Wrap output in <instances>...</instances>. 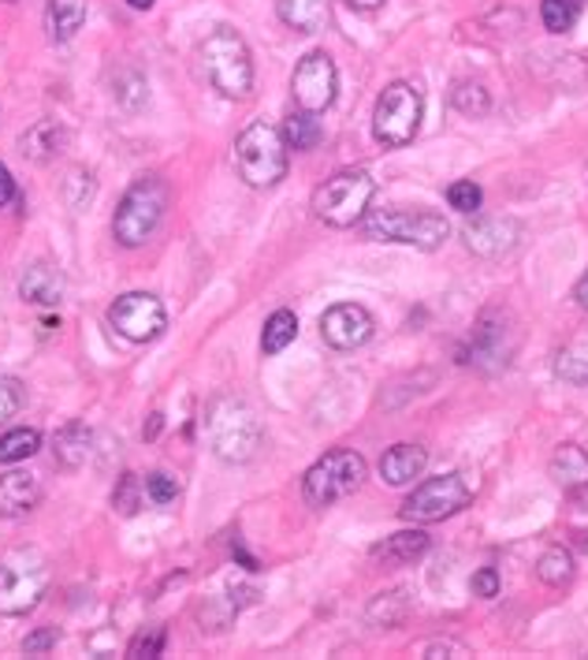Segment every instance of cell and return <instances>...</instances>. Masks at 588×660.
I'll list each match as a JSON object with an SVG mask.
<instances>
[{
    "label": "cell",
    "instance_id": "obj_15",
    "mask_svg": "<svg viewBox=\"0 0 588 660\" xmlns=\"http://www.w3.org/2000/svg\"><path fill=\"white\" fill-rule=\"evenodd\" d=\"M510 355H514V333H510V328H502V317L485 314L477 322V328H473V347H470L466 362L496 370V366L510 362Z\"/></svg>",
    "mask_w": 588,
    "mask_h": 660
},
{
    "label": "cell",
    "instance_id": "obj_37",
    "mask_svg": "<svg viewBox=\"0 0 588 660\" xmlns=\"http://www.w3.org/2000/svg\"><path fill=\"white\" fill-rule=\"evenodd\" d=\"M112 504H116L123 515H135L138 512V478L135 474H123L120 478V489L112 493Z\"/></svg>",
    "mask_w": 588,
    "mask_h": 660
},
{
    "label": "cell",
    "instance_id": "obj_19",
    "mask_svg": "<svg viewBox=\"0 0 588 660\" xmlns=\"http://www.w3.org/2000/svg\"><path fill=\"white\" fill-rule=\"evenodd\" d=\"M425 467H429V451L421 445H395L384 451L381 459V478L387 485H410L414 478L425 474Z\"/></svg>",
    "mask_w": 588,
    "mask_h": 660
},
{
    "label": "cell",
    "instance_id": "obj_10",
    "mask_svg": "<svg viewBox=\"0 0 588 660\" xmlns=\"http://www.w3.org/2000/svg\"><path fill=\"white\" fill-rule=\"evenodd\" d=\"M473 500V485L466 482V474L451 470V474H440V478H429L414 489L410 496L403 500L398 515L406 523H443V518L459 515Z\"/></svg>",
    "mask_w": 588,
    "mask_h": 660
},
{
    "label": "cell",
    "instance_id": "obj_45",
    "mask_svg": "<svg viewBox=\"0 0 588 660\" xmlns=\"http://www.w3.org/2000/svg\"><path fill=\"white\" fill-rule=\"evenodd\" d=\"M131 8H138V12H146V8H154V0H127Z\"/></svg>",
    "mask_w": 588,
    "mask_h": 660
},
{
    "label": "cell",
    "instance_id": "obj_16",
    "mask_svg": "<svg viewBox=\"0 0 588 660\" xmlns=\"http://www.w3.org/2000/svg\"><path fill=\"white\" fill-rule=\"evenodd\" d=\"M42 500V482L31 470H8L0 474V518L26 515Z\"/></svg>",
    "mask_w": 588,
    "mask_h": 660
},
{
    "label": "cell",
    "instance_id": "obj_8",
    "mask_svg": "<svg viewBox=\"0 0 588 660\" xmlns=\"http://www.w3.org/2000/svg\"><path fill=\"white\" fill-rule=\"evenodd\" d=\"M421 116H425V98L414 82H392L381 98H376V112H373V135L376 143L384 146H406L417 138L421 131Z\"/></svg>",
    "mask_w": 588,
    "mask_h": 660
},
{
    "label": "cell",
    "instance_id": "obj_2",
    "mask_svg": "<svg viewBox=\"0 0 588 660\" xmlns=\"http://www.w3.org/2000/svg\"><path fill=\"white\" fill-rule=\"evenodd\" d=\"M376 194V179L365 168H343L313 191V216L328 228H350L358 224Z\"/></svg>",
    "mask_w": 588,
    "mask_h": 660
},
{
    "label": "cell",
    "instance_id": "obj_7",
    "mask_svg": "<svg viewBox=\"0 0 588 660\" xmlns=\"http://www.w3.org/2000/svg\"><path fill=\"white\" fill-rule=\"evenodd\" d=\"M208 440L224 463H246L261 448V426L242 400H220L208 411Z\"/></svg>",
    "mask_w": 588,
    "mask_h": 660
},
{
    "label": "cell",
    "instance_id": "obj_12",
    "mask_svg": "<svg viewBox=\"0 0 588 660\" xmlns=\"http://www.w3.org/2000/svg\"><path fill=\"white\" fill-rule=\"evenodd\" d=\"M291 90L298 109L306 112H325L336 101L339 90V71L331 64L328 53H309L306 60H298V68L291 75Z\"/></svg>",
    "mask_w": 588,
    "mask_h": 660
},
{
    "label": "cell",
    "instance_id": "obj_20",
    "mask_svg": "<svg viewBox=\"0 0 588 660\" xmlns=\"http://www.w3.org/2000/svg\"><path fill=\"white\" fill-rule=\"evenodd\" d=\"M64 146H68V131L56 124V120H37V124L19 138V154L31 157V161H37V165L60 157Z\"/></svg>",
    "mask_w": 588,
    "mask_h": 660
},
{
    "label": "cell",
    "instance_id": "obj_40",
    "mask_svg": "<svg viewBox=\"0 0 588 660\" xmlns=\"http://www.w3.org/2000/svg\"><path fill=\"white\" fill-rule=\"evenodd\" d=\"M53 646H56V627H42V630H34V635L23 638L26 653H49Z\"/></svg>",
    "mask_w": 588,
    "mask_h": 660
},
{
    "label": "cell",
    "instance_id": "obj_44",
    "mask_svg": "<svg viewBox=\"0 0 588 660\" xmlns=\"http://www.w3.org/2000/svg\"><path fill=\"white\" fill-rule=\"evenodd\" d=\"M350 8H358V12H373V8H381L384 0H347Z\"/></svg>",
    "mask_w": 588,
    "mask_h": 660
},
{
    "label": "cell",
    "instance_id": "obj_43",
    "mask_svg": "<svg viewBox=\"0 0 588 660\" xmlns=\"http://www.w3.org/2000/svg\"><path fill=\"white\" fill-rule=\"evenodd\" d=\"M160 422H165V418H160V414H149V426L142 429V437H146V440H154L157 433H160Z\"/></svg>",
    "mask_w": 588,
    "mask_h": 660
},
{
    "label": "cell",
    "instance_id": "obj_5",
    "mask_svg": "<svg viewBox=\"0 0 588 660\" xmlns=\"http://www.w3.org/2000/svg\"><path fill=\"white\" fill-rule=\"evenodd\" d=\"M235 168L250 187H276L287 176V138L258 120L235 138Z\"/></svg>",
    "mask_w": 588,
    "mask_h": 660
},
{
    "label": "cell",
    "instance_id": "obj_30",
    "mask_svg": "<svg viewBox=\"0 0 588 660\" xmlns=\"http://www.w3.org/2000/svg\"><path fill=\"white\" fill-rule=\"evenodd\" d=\"M536 574H540V582H547V586H563V582L574 579V556L555 545V549H547L540 556Z\"/></svg>",
    "mask_w": 588,
    "mask_h": 660
},
{
    "label": "cell",
    "instance_id": "obj_35",
    "mask_svg": "<svg viewBox=\"0 0 588 660\" xmlns=\"http://www.w3.org/2000/svg\"><path fill=\"white\" fill-rule=\"evenodd\" d=\"M160 649H165V627H146L131 638L127 657H160Z\"/></svg>",
    "mask_w": 588,
    "mask_h": 660
},
{
    "label": "cell",
    "instance_id": "obj_34",
    "mask_svg": "<svg viewBox=\"0 0 588 660\" xmlns=\"http://www.w3.org/2000/svg\"><path fill=\"white\" fill-rule=\"evenodd\" d=\"M23 403H26V389H23V381H19V377L0 373V422L12 418V414L23 411Z\"/></svg>",
    "mask_w": 588,
    "mask_h": 660
},
{
    "label": "cell",
    "instance_id": "obj_31",
    "mask_svg": "<svg viewBox=\"0 0 588 660\" xmlns=\"http://www.w3.org/2000/svg\"><path fill=\"white\" fill-rule=\"evenodd\" d=\"M577 15H581V0H544L540 4V19L552 34H566L574 31Z\"/></svg>",
    "mask_w": 588,
    "mask_h": 660
},
{
    "label": "cell",
    "instance_id": "obj_25",
    "mask_svg": "<svg viewBox=\"0 0 588 660\" xmlns=\"http://www.w3.org/2000/svg\"><path fill=\"white\" fill-rule=\"evenodd\" d=\"M283 138H287V149H313L325 138V127H320L317 112H291L287 124H283Z\"/></svg>",
    "mask_w": 588,
    "mask_h": 660
},
{
    "label": "cell",
    "instance_id": "obj_9",
    "mask_svg": "<svg viewBox=\"0 0 588 660\" xmlns=\"http://www.w3.org/2000/svg\"><path fill=\"white\" fill-rule=\"evenodd\" d=\"M362 482H365V459L350 448H336L306 470L302 493H306V504L328 507V504H336V500L358 493Z\"/></svg>",
    "mask_w": 588,
    "mask_h": 660
},
{
    "label": "cell",
    "instance_id": "obj_32",
    "mask_svg": "<svg viewBox=\"0 0 588 660\" xmlns=\"http://www.w3.org/2000/svg\"><path fill=\"white\" fill-rule=\"evenodd\" d=\"M451 101H454V109L466 112V116H485L491 109V98L480 82H459V87L451 90Z\"/></svg>",
    "mask_w": 588,
    "mask_h": 660
},
{
    "label": "cell",
    "instance_id": "obj_33",
    "mask_svg": "<svg viewBox=\"0 0 588 660\" xmlns=\"http://www.w3.org/2000/svg\"><path fill=\"white\" fill-rule=\"evenodd\" d=\"M480 202H485V194H480V187L473 183V179H454L448 187V205L459 213H477Z\"/></svg>",
    "mask_w": 588,
    "mask_h": 660
},
{
    "label": "cell",
    "instance_id": "obj_4",
    "mask_svg": "<svg viewBox=\"0 0 588 660\" xmlns=\"http://www.w3.org/2000/svg\"><path fill=\"white\" fill-rule=\"evenodd\" d=\"M49 590V560L37 549H15L0 560V616L15 619L37 608Z\"/></svg>",
    "mask_w": 588,
    "mask_h": 660
},
{
    "label": "cell",
    "instance_id": "obj_11",
    "mask_svg": "<svg viewBox=\"0 0 588 660\" xmlns=\"http://www.w3.org/2000/svg\"><path fill=\"white\" fill-rule=\"evenodd\" d=\"M109 325L131 344H149L168 328L165 303L149 291H127L109 306Z\"/></svg>",
    "mask_w": 588,
    "mask_h": 660
},
{
    "label": "cell",
    "instance_id": "obj_23",
    "mask_svg": "<svg viewBox=\"0 0 588 660\" xmlns=\"http://www.w3.org/2000/svg\"><path fill=\"white\" fill-rule=\"evenodd\" d=\"M87 23V0H49L45 8V26L53 42H71Z\"/></svg>",
    "mask_w": 588,
    "mask_h": 660
},
{
    "label": "cell",
    "instance_id": "obj_6",
    "mask_svg": "<svg viewBox=\"0 0 588 660\" xmlns=\"http://www.w3.org/2000/svg\"><path fill=\"white\" fill-rule=\"evenodd\" d=\"M369 239L381 243H406L417 250H440L451 235V224L440 213L429 210H373L365 216Z\"/></svg>",
    "mask_w": 588,
    "mask_h": 660
},
{
    "label": "cell",
    "instance_id": "obj_22",
    "mask_svg": "<svg viewBox=\"0 0 588 660\" xmlns=\"http://www.w3.org/2000/svg\"><path fill=\"white\" fill-rule=\"evenodd\" d=\"M53 451H56V459H60V463L68 467V470L87 467V459L93 456V433L82 426V422H71V426H64L53 437Z\"/></svg>",
    "mask_w": 588,
    "mask_h": 660
},
{
    "label": "cell",
    "instance_id": "obj_3",
    "mask_svg": "<svg viewBox=\"0 0 588 660\" xmlns=\"http://www.w3.org/2000/svg\"><path fill=\"white\" fill-rule=\"evenodd\" d=\"M168 210V187L157 176H142L127 187V194L120 198L116 216H112V235L120 247H142L149 235L157 232L160 216Z\"/></svg>",
    "mask_w": 588,
    "mask_h": 660
},
{
    "label": "cell",
    "instance_id": "obj_13",
    "mask_svg": "<svg viewBox=\"0 0 588 660\" xmlns=\"http://www.w3.org/2000/svg\"><path fill=\"white\" fill-rule=\"evenodd\" d=\"M373 328H376L373 314L358 303H336L320 317V336H325V344L336 347V351H354V347H362L365 339L373 336Z\"/></svg>",
    "mask_w": 588,
    "mask_h": 660
},
{
    "label": "cell",
    "instance_id": "obj_1",
    "mask_svg": "<svg viewBox=\"0 0 588 660\" xmlns=\"http://www.w3.org/2000/svg\"><path fill=\"white\" fill-rule=\"evenodd\" d=\"M202 71L205 79L213 82V90H220L224 98H250L253 90V60H250V49H246L242 34L231 31V26H216L213 34L202 42Z\"/></svg>",
    "mask_w": 588,
    "mask_h": 660
},
{
    "label": "cell",
    "instance_id": "obj_26",
    "mask_svg": "<svg viewBox=\"0 0 588 660\" xmlns=\"http://www.w3.org/2000/svg\"><path fill=\"white\" fill-rule=\"evenodd\" d=\"M298 336V317L291 310H276V314L264 322V333H261V351L264 355H280L291 339Z\"/></svg>",
    "mask_w": 588,
    "mask_h": 660
},
{
    "label": "cell",
    "instance_id": "obj_36",
    "mask_svg": "<svg viewBox=\"0 0 588 660\" xmlns=\"http://www.w3.org/2000/svg\"><path fill=\"white\" fill-rule=\"evenodd\" d=\"M146 496L154 500V504H172L179 496V482L172 474H165V470H157V474L146 478Z\"/></svg>",
    "mask_w": 588,
    "mask_h": 660
},
{
    "label": "cell",
    "instance_id": "obj_24",
    "mask_svg": "<svg viewBox=\"0 0 588 660\" xmlns=\"http://www.w3.org/2000/svg\"><path fill=\"white\" fill-rule=\"evenodd\" d=\"M429 552V534L421 530H403V534H392L387 541L376 549L384 563H414L417 556Z\"/></svg>",
    "mask_w": 588,
    "mask_h": 660
},
{
    "label": "cell",
    "instance_id": "obj_21",
    "mask_svg": "<svg viewBox=\"0 0 588 660\" xmlns=\"http://www.w3.org/2000/svg\"><path fill=\"white\" fill-rule=\"evenodd\" d=\"M276 12L298 34H320L328 26V0H276Z\"/></svg>",
    "mask_w": 588,
    "mask_h": 660
},
{
    "label": "cell",
    "instance_id": "obj_18",
    "mask_svg": "<svg viewBox=\"0 0 588 660\" xmlns=\"http://www.w3.org/2000/svg\"><path fill=\"white\" fill-rule=\"evenodd\" d=\"M19 295L34 306H56L64 299V272L49 266V261H34V266L19 277Z\"/></svg>",
    "mask_w": 588,
    "mask_h": 660
},
{
    "label": "cell",
    "instance_id": "obj_29",
    "mask_svg": "<svg viewBox=\"0 0 588 660\" xmlns=\"http://www.w3.org/2000/svg\"><path fill=\"white\" fill-rule=\"evenodd\" d=\"M555 377L566 384H588V344H574L555 355Z\"/></svg>",
    "mask_w": 588,
    "mask_h": 660
},
{
    "label": "cell",
    "instance_id": "obj_39",
    "mask_svg": "<svg viewBox=\"0 0 588 660\" xmlns=\"http://www.w3.org/2000/svg\"><path fill=\"white\" fill-rule=\"evenodd\" d=\"M421 657L429 660H440V657H470V649L462 642H451V638H436V642H429L421 649Z\"/></svg>",
    "mask_w": 588,
    "mask_h": 660
},
{
    "label": "cell",
    "instance_id": "obj_41",
    "mask_svg": "<svg viewBox=\"0 0 588 660\" xmlns=\"http://www.w3.org/2000/svg\"><path fill=\"white\" fill-rule=\"evenodd\" d=\"M8 202H15V179L4 165H0V205H8Z\"/></svg>",
    "mask_w": 588,
    "mask_h": 660
},
{
    "label": "cell",
    "instance_id": "obj_27",
    "mask_svg": "<svg viewBox=\"0 0 588 660\" xmlns=\"http://www.w3.org/2000/svg\"><path fill=\"white\" fill-rule=\"evenodd\" d=\"M37 448H42V433L37 429H26V426L8 429L4 437H0V463H23Z\"/></svg>",
    "mask_w": 588,
    "mask_h": 660
},
{
    "label": "cell",
    "instance_id": "obj_42",
    "mask_svg": "<svg viewBox=\"0 0 588 660\" xmlns=\"http://www.w3.org/2000/svg\"><path fill=\"white\" fill-rule=\"evenodd\" d=\"M574 299H577V306L581 310H588V272L581 280H577V288H574Z\"/></svg>",
    "mask_w": 588,
    "mask_h": 660
},
{
    "label": "cell",
    "instance_id": "obj_38",
    "mask_svg": "<svg viewBox=\"0 0 588 660\" xmlns=\"http://www.w3.org/2000/svg\"><path fill=\"white\" fill-rule=\"evenodd\" d=\"M473 597H485V601H491V597H499V571L496 568H480L477 574H473Z\"/></svg>",
    "mask_w": 588,
    "mask_h": 660
},
{
    "label": "cell",
    "instance_id": "obj_28",
    "mask_svg": "<svg viewBox=\"0 0 588 660\" xmlns=\"http://www.w3.org/2000/svg\"><path fill=\"white\" fill-rule=\"evenodd\" d=\"M406 612H410V601H406L403 590H392V593H381V597L369 605V624L376 627H395L406 619Z\"/></svg>",
    "mask_w": 588,
    "mask_h": 660
},
{
    "label": "cell",
    "instance_id": "obj_14",
    "mask_svg": "<svg viewBox=\"0 0 588 660\" xmlns=\"http://www.w3.org/2000/svg\"><path fill=\"white\" fill-rule=\"evenodd\" d=\"M462 239L480 258H507L521 243V224L510 221V216H477L462 228Z\"/></svg>",
    "mask_w": 588,
    "mask_h": 660
},
{
    "label": "cell",
    "instance_id": "obj_17",
    "mask_svg": "<svg viewBox=\"0 0 588 660\" xmlns=\"http://www.w3.org/2000/svg\"><path fill=\"white\" fill-rule=\"evenodd\" d=\"M552 478L570 500H588V451L563 445L552 456Z\"/></svg>",
    "mask_w": 588,
    "mask_h": 660
}]
</instances>
